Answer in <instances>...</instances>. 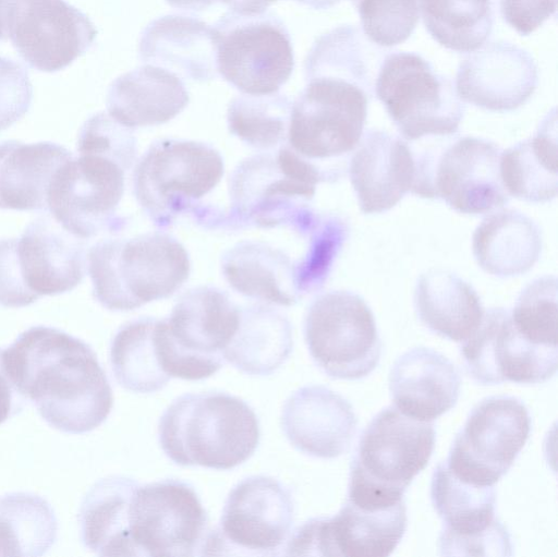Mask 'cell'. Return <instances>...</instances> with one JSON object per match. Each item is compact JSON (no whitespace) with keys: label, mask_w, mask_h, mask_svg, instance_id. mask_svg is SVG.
Returning <instances> with one entry per match:
<instances>
[{"label":"cell","mask_w":558,"mask_h":557,"mask_svg":"<svg viewBox=\"0 0 558 557\" xmlns=\"http://www.w3.org/2000/svg\"><path fill=\"white\" fill-rule=\"evenodd\" d=\"M2 364L19 395L61 432L93 431L111 411L112 390L95 352L62 330L28 328L2 350Z\"/></svg>","instance_id":"1"},{"label":"cell","mask_w":558,"mask_h":557,"mask_svg":"<svg viewBox=\"0 0 558 557\" xmlns=\"http://www.w3.org/2000/svg\"><path fill=\"white\" fill-rule=\"evenodd\" d=\"M158 437L166 456L179 465L229 470L254 453L259 425L252 408L238 397L186 393L161 415Z\"/></svg>","instance_id":"2"},{"label":"cell","mask_w":558,"mask_h":557,"mask_svg":"<svg viewBox=\"0 0 558 557\" xmlns=\"http://www.w3.org/2000/svg\"><path fill=\"white\" fill-rule=\"evenodd\" d=\"M86 259L93 295L110 311H132L169 298L191 273L185 247L161 231L101 240Z\"/></svg>","instance_id":"3"},{"label":"cell","mask_w":558,"mask_h":557,"mask_svg":"<svg viewBox=\"0 0 558 557\" xmlns=\"http://www.w3.org/2000/svg\"><path fill=\"white\" fill-rule=\"evenodd\" d=\"M327 179L319 167L289 145L281 146L276 154L263 152L247 157L230 174L228 226H288L295 231L313 210L305 201Z\"/></svg>","instance_id":"4"},{"label":"cell","mask_w":558,"mask_h":557,"mask_svg":"<svg viewBox=\"0 0 558 557\" xmlns=\"http://www.w3.org/2000/svg\"><path fill=\"white\" fill-rule=\"evenodd\" d=\"M225 162L209 144L179 138L154 142L137 161L134 196L159 228L192 214L201 198L221 181Z\"/></svg>","instance_id":"5"},{"label":"cell","mask_w":558,"mask_h":557,"mask_svg":"<svg viewBox=\"0 0 558 557\" xmlns=\"http://www.w3.org/2000/svg\"><path fill=\"white\" fill-rule=\"evenodd\" d=\"M435 445L430 422L418 421L395 407L380 411L363 432L352 461L349 493L397 502L427 465Z\"/></svg>","instance_id":"6"},{"label":"cell","mask_w":558,"mask_h":557,"mask_svg":"<svg viewBox=\"0 0 558 557\" xmlns=\"http://www.w3.org/2000/svg\"><path fill=\"white\" fill-rule=\"evenodd\" d=\"M375 89L390 119L409 141L453 134L464 114L452 81L415 52L388 53Z\"/></svg>","instance_id":"7"},{"label":"cell","mask_w":558,"mask_h":557,"mask_svg":"<svg viewBox=\"0 0 558 557\" xmlns=\"http://www.w3.org/2000/svg\"><path fill=\"white\" fill-rule=\"evenodd\" d=\"M218 73L243 94L277 93L294 69L290 34L272 13L232 11L214 25Z\"/></svg>","instance_id":"8"},{"label":"cell","mask_w":558,"mask_h":557,"mask_svg":"<svg viewBox=\"0 0 558 557\" xmlns=\"http://www.w3.org/2000/svg\"><path fill=\"white\" fill-rule=\"evenodd\" d=\"M304 336L313 361L332 378L365 377L380 359L374 315L365 301L350 291L318 295L306 312Z\"/></svg>","instance_id":"9"},{"label":"cell","mask_w":558,"mask_h":557,"mask_svg":"<svg viewBox=\"0 0 558 557\" xmlns=\"http://www.w3.org/2000/svg\"><path fill=\"white\" fill-rule=\"evenodd\" d=\"M134 556L187 557L211 554L214 533L194 488L177 480L135 487L130 505Z\"/></svg>","instance_id":"10"},{"label":"cell","mask_w":558,"mask_h":557,"mask_svg":"<svg viewBox=\"0 0 558 557\" xmlns=\"http://www.w3.org/2000/svg\"><path fill=\"white\" fill-rule=\"evenodd\" d=\"M367 96L362 88L345 81L306 80L305 88L292 104L289 146L313 164L350 154L363 136Z\"/></svg>","instance_id":"11"},{"label":"cell","mask_w":558,"mask_h":557,"mask_svg":"<svg viewBox=\"0 0 558 557\" xmlns=\"http://www.w3.org/2000/svg\"><path fill=\"white\" fill-rule=\"evenodd\" d=\"M125 169L102 155L83 153L65 161L49 185L47 208L68 232L82 240L119 233L126 225L117 209Z\"/></svg>","instance_id":"12"},{"label":"cell","mask_w":558,"mask_h":557,"mask_svg":"<svg viewBox=\"0 0 558 557\" xmlns=\"http://www.w3.org/2000/svg\"><path fill=\"white\" fill-rule=\"evenodd\" d=\"M530 428L527 409L520 400L508 396L487 398L470 413L445 464L464 482L494 486L514 462Z\"/></svg>","instance_id":"13"},{"label":"cell","mask_w":558,"mask_h":557,"mask_svg":"<svg viewBox=\"0 0 558 557\" xmlns=\"http://www.w3.org/2000/svg\"><path fill=\"white\" fill-rule=\"evenodd\" d=\"M500 149L483 138L456 140L437 157L417 159L414 194L442 198L463 214H484L502 207L508 194L500 177Z\"/></svg>","instance_id":"14"},{"label":"cell","mask_w":558,"mask_h":557,"mask_svg":"<svg viewBox=\"0 0 558 557\" xmlns=\"http://www.w3.org/2000/svg\"><path fill=\"white\" fill-rule=\"evenodd\" d=\"M404 501L368 507L350 500L332 518L299 526L287 546L289 556L386 557L407 530Z\"/></svg>","instance_id":"15"},{"label":"cell","mask_w":558,"mask_h":557,"mask_svg":"<svg viewBox=\"0 0 558 557\" xmlns=\"http://www.w3.org/2000/svg\"><path fill=\"white\" fill-rule=\"evenodd\" d=\"M430 497L445 525L439 538L442 555H510L508 532L495 519L494 486L464 482L444 462L434 471Z\"/></svg>","instance_id":"16"},{"label":"cell","mask_w":558,"mask_h":557,"mask_svg":"<svg viewBox=\"0 0 558 557\" xmlns=\"http://www.w3.org/2000/svg\"><path fill=\"white\" fill-rule=\"evenodd\" d=\"M97 29L80 9L65 0H15L9 37L31 68L57 72L93 45Z\"/></svg>","instance_id":"17"},{"label":"cell","mask_w":558,"mask_h":557,"mask_svg":"<svg viewBox=\"0 0 558 557\" xmlns=\"http://www.w3.org/2000/svg\"><path fill=\"white\" fill-rule=\"evenodd\" d=\"M241 307L221 289L199 286L185 291L166 319L190 380L215 374L223 365L222 352L232 340Z\"/></svg>","instance_id":"18"},{"label":"cell","mask_w":558,"mask_h":557,"mask_svg":"<svg viewBox=\"0 0 558 557\" xmlns=\"http://www.w3.org/2000/svg\"><path fill=\"white\" fill-rule=\"evenodd\" d=\"M461 354L470 376L483 385L505 380L538 384L549 379L558 366V351L527 343L504 308L484 314L478 328L463 343Z\"/></svg>","instance_id":"19"},{"label":"cell","mask_w":558,"mask_h":557,"mask_svg":"<svg viewBox=\"0 0 558 557\" xmlns=\"http://www.w3.org/2000/svg\"><path fill=\"white\" fill-rule=\"evenodd\" d=\"M294 518L290 492L277 480L256 475L230 492L220 520L221 548L231 546L256 553L274 552L287 541Z\"/></svg>","instance_id":"20"},{"label":"cell","mask_w":558,"mask_h":557,"mask_svg":"<svg viewBox=\"0 0 558 557\" xmlns=\"http://www.w3.org/2000/svg\"><path fill=\"white\" fill-rule=\"evenodd\" d=\"M537 84V65L531 53L507 40L490 41L468 55L456 76L460 99L490 111L519 108Z\"/></svg>","instance_id":"21"},{"label":"cell","mask_w":558,"mask_h":557,"mask_svg":"<svg viewBox=\"0 0 558 557\" xmlns=\"http://www.w3.org/2000/svg\"><path fill=\"white\" fill-rule=\"evenodd\" d=\"M356 416L351 404L323 386H305L284 402L281 426L290 444L317 458L344 453L355 436Z\"/></svg>","instance_id":"22"},{"label":"cell","mask_w":558,"mask_h":557,"mask_svg":"<svg viewBox=\"0 0 558 557\" xmlns=\"http://www.w3.org/2000/svg\"><path fill=\"white\" fill-rule=\"evenodd\" d=\"M350 180L365 214L392 208L417 178V161L400 137L371 130L357 144L350 161Z\"/></svg>","instance_id":"23"},{"label":"cell","mask_w":558,"mask_h":557,"mask_svg":"<svg viewBox=\"0 0 558 557\" xmlns=\"http://www.w3.org/2000/svg\"><path fill=\"white\" fill-rule=\"evenodd\" d=\"M16 252L23 280L39 298L71 291L84 278V240L49 216L38 217L25 228Z\"/></svg>","instance_id":"24"},{"label":"cell","mask_w":558,"mask_h":557,"mask_svg":"<svg viewBox=\"0 0 558 557\" xmlns=\"http://www.w3.org/2000/svg\"><path fill=\"white\" fill-rule=\"evenodd\" d=\"M138 55L144 63L195 82L218 75L214 27L195 16L169 14L151 21L141 34Z\"/></svg>","instance_id":"25"},{"label":"cell","mask_w":558,"mask_h":557,"mask_svg":"<svg viewBox=\"0 0 558 557\" xmlns=\"http://www.w3.org/2000/svg\"><path fill=\"white\" fill-rule=\"evenodd\" d=\"M460 384L456 366L439 352L423 347L403 353L389 374V390L397 409L424 422L456 405Z\"/></svg>","instance_id":"26"},{"label":"cell","mask_w":558,"mask_h":557,"mask_svg":"<svg viewBox=\"0 0 558 557\" xmlns=\"http://www.w3.org/2000/svg\"><path fill=\"white\" fill-rule=\"evenodd\" d=\"M189 101L180 77L163 68L145 64L111 83L106 105L116 121L134 130L172 120Z\"/></svg>","instance_id":"27"},{"label":"cell","mask_w":558,"mask_h":557,"mask_svg":"<svg viewBox=\"0 0 558 557\" xmlns=\"http://www.w3.org/2000/svg\"><path fill=\"white\" fill-rule=\"evenodd\" d=\"M71 158V152L52 142H1L0 209H46L52 177Z\"/></svg>","instance_id":"28"},{"label":"cell","mask_w":558,"mask_h":557,"mask_svg":"<svg viewBox=\"0 0 558 557\" xmlns=\"http://www.w3.org/2000/svg\"><path fill=\"white\" fill-rule=\"evenodd\" d=\"M220 266L227 283L244 296L281 306L300 299L294 262L268 243L241 241L223 253Z\"/></svg>","instance_id":"29"},{"label":"cell","mask_w":558,"mask_h":557,"mask_svg":"<svg viewBox=\"0 0 558 557\" xmlns=\"http://www.w3.org/2000/svg\"><path fill=\"white\" fill-rule=\"evenodd\" d=\"M541 250L538 226L513 209L489 215L473 234V254L477 264L497 277L526 273L537 262Z\"/></svg>","instance_id":"30"},{"label":"cell","mask_w":558,"mask_h":557,"mask_svg":"<svg viewBox=\"0 0 558 557\" xmlns=\"http://www.w3.org/2000/svg\"><path fill=\"white\" fill-rule=\"evenodd\" d=\"M414 303L426 327L458 342L465 341L478 328L484 316L475 290L457 275L445 270H429L420 277Z\"/></svg>","instance_id":"31"},{"label":"cell","mask_w":558,"mask_h":557,"mask_svg":"<svg viewBox=\"0 0 558 557\" xmlns=\"http://www.w3.org/2000/svg\"><path fill=\"white\" fill-rule=\"evenodd\" d=\"M288 318L265 304L241 307L238 329L222 356L239 371L265 376L279 368L292 351Z\"/></svg>","instance_id":"32"},{"label":"cell","mask_w":558,"mask_h":557,"mask_svg":"<svg viewBox=\"0 0 558 557\" xmlns=\"http://www.w3.org/2000/svg\"><path fill=\"white\" fill-rule=\"evenodd\" d=\"M137 482L110 476L84 497L78 522L86 547L101 556H134L130 538V505Z\"/></svg>","instance_id":"33"},{"label":"cell","mask_w":558,"mask_h":557,"mask_svg":"<svg viewBox=\"0 0 558 557\" xmlns=\"http://www.w3.org/2000/svg\"><path fill=\"white\" fill-rule=\"evenodd\" d=\"M353 25H342L319 36L305 62V80L330 77L354 84L367 94L375 87L385 51Z\"/></svg>","instance_id":"34"},{"label":"cell","mask_w":558,"mask_h":557,"mask_svg":"<svg viewBox=\"0 0 558 557\" xmlns=\"http://www.w3.org/2000/svg\"><path fill=\"white\" fill-rule=\"evenodd\" d=\"M556 111L543 121L536 134L500 154V177L507 192L529 202L556 197L557 178Z\"/></svg>","instance_id":"35"},{"label":"cell","mask_w":558,"mask_h":557,"mask_svg":"<svg viewBox=\"0 0 558 557\" xmlns=\"http://www.w3.org/2000/svg\"><path fill=\"white\" fill-rule=\"evenodd\" d=\"M158 319L143 317L123 325L112 339L110 363L117 382L125 389L148 393L163 388L170 377L158 355Z\"/></svg>","instance_id":"36"},{"label":"cell","mask_w":558,"mask_h":557,"mask_svg":"<svg viewBox=\"0 0 558 557\" xmlns=\"http://www.w3.org/2000/svg\"><path fill=\"white\" fill-rule=\"evenodd\" d=\"M57 519L51 506L31 493L0 497V556L37 557L54 543Z\"/></svg>","instance_id":"37"},{"label":"cell","mask_w":558,"mask_h":557,"mask_svg":"<svg viewBox=\"0 0 558 557\" xmlns=\"http://www.w3.org/2000/svg\"><path fill=\"white\" fill-rule=\"evenodd\" d=\"M417 3L426 31L447 49L474 51L492 33V0H417Z\"/></svg>","instance_id":"38"},{"label":"cell","mask_w":558,"mask_h":557,"mask_svg":"<svg viewBox=\"0 0 558 557\" xmlns=\"http://www.w3.org/2000/svg\"><path fill=\"white\" fill-rule=\"evenodd\" d=\"M291 108V100L283 94H243L229 102L227 125L246 145L271 150L288 137Z\"/></svg>","instance_id":"39"},{"label":"cell","mask_w":558,"mask_h":557,"mask_svg":"<svg viewBox=\"0 0 558 557\" xmlns=\"http://www.w3.org/2000/svg\"><path fill=\"white\" fill-rule=\"evenodd\" d=\"M557 279L545 276L520 294L511 316L517 332L535 348L558 351Z\"/></svg>","instance_id":"40"},{"label":"cell","mask_w":558,"mask_h":557,"mask_svg":"<svg viewBox=\"0 0 558 557\" xmlns=\"http://www.w3.org/2000/svg\"><path fill=\"white\" fill-rule=\"evenodd\" d=\"M348 225L337 215L322 214L306 239L303 256L294 262L300 298L322 289L348 238Z\"/></svg>","instance_id":"41"},{"label":"cell","mask_w":558,"mask_h":557,"mask_svg":"<svg viewBox=\"0 0 558 557\" xmlns=\"http://www.w3.org/2000/svg\"><path fill=\"white\" fill-rule=\"evenodd\" d=\"M364 35L379 47L405 41L418 22L417 0H352Z\"/></svg>","instance_id":"42"},{"label":"cell","mask_w":558,"mask_h":557,"mask_svg":"<svg viewBox=\"0 0 558 557\" xmlns=\"http://www.w3.org/2000/svg\"><path fill=\"white\" fill-rule=\"evenodd\" d=\"M76 149L78 154L92 153L119 162L128 171L136 159L134 130L116 121L109 113L98 112L81 126Z\"/></svg>","instance_id":"43"},{"label":"cell","mask_w":558,"mask_h":557,"mask_svg":"<svg viewBox=\"0 0 558 557\" xmlns=\"http://www.w3.org/2000/svg\"><path fill=\"white\" fill-rule=\"evenodd\" d=\"M33 86L27 69L0 56V131L20 120L29 109Z\"/></svg>","instance_id":"44"},{"label":"cell","mask_w":558,"mask_h":557,"mask_svg":"<svg viewBox=\"0 0 558 557\" xmlns=\"http://www.w3.org/2000/svg\"><path fill=\"white\" fill-rule=\"evenodd\" d=\"M17 239L0 240V305L24 307L39 299L25 284L16 252Z\"/></svg>","instance_id":"45"},{"label":"cell","mask_w":558,"mask_h":557,"mask_svg":"<svg viewBox=\"0 0 558 557\" xmlns=\"http://www.w3.org/2000/svg\"><path fill=\"white\" fill-rule=\"evenodd\" d=\"M499 8L505 22L527 36L555 14L557 0H499Z\"/></svg>","instance_id":"46"},{"label":"cell","mask_w":558,"mask_h":557,"mask_svg":"<svg viewBox=\"0 0 558 557\" xmlns=\"http://www.w3.org/2000/svg\"><path fill=\"white\" fill-rule=\"evenodd\" d=\"M21 396L9 380L2 364V350H0V424L7 421L17 409Z\"/></svg>","instance_id":"47"},{"label":"cell","mask_w":558,"mask_h":557,"mask_svg":"<svg viewBox=\"0 0 558 557\" xmlns=\"http://www.w3.org/2000/svg\"><path fill=\"white\" fill-rule=\"evenodd\" d=\"M232 12L243 15L264 13L268 7L278 0H220Z\"/></svg>","instance_id":"48"},{"label":"cell","mask_w":558,"mask_h":557,"mask_svg":"<svg viewBox=\"0 0 558 557\" xmlns=\"http://www.w3.org/2000/svg\"><path fill=\"white\" fill-rule=\"evenodd\" d=\"M15 0H0V40L9 37V21Z\"/></svg>","instance_id":"49"},{"label":"cell","mask_w":558,"mask_h":557,"mask_svg":"<svg viewBox=\"0 0 558 557\" xmlns=\"http://www.w3.org/2000/svg\"><path fill=\"white\" fill-rule=\"evenodd\" d=\"M171 7L183 10H204L217 0H166Z\"/></svg>","instance_id":"50"},{"label":"cell","mask_w":558,"mask_h":557,"mask_svg":"<svg viewBox=\"0 0 558 557\" xmlns=\"http://www.w3.org/2000/svg\"><path fill=\"white\" fill-rule=\"evenodd\" d=\"M315 10H324L333 7L340 0H295Z\"/></svg>","instance_id":"51"}]
</instances>
